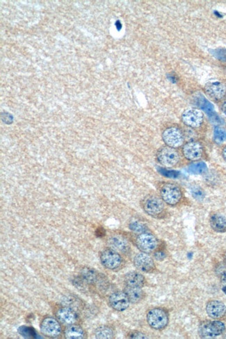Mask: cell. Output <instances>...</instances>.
Masks as SVG:
<instances>
[{
    "mask_svg": "<svg viewBox=\"0 0 226 339\" xmlns=\"http://www.w3.org/2000/svg\"><path fill=\"white\" fill-rule=\"evenodd\" d=\"M146 318L150 327L156 330L164 329L168 325V314L164 309L155 308L150 310Z\"/></svg>",
    "mask_w": 226,
    "mask_h": 339,
    "instance_id": "cell-1",
    "label": "cell"
},
{
    "mask_svg": "<svg viewBox=\"0 0 226 339\" xmlns=\"http://www.w3.org/2000/svg\"><path fill=\"white\" fill-rule=\"evenodd\" d=\"M142 206L146 213L154 218H161L165 213V206L162 199L155 196L144 198Z\"/></svg>",
    "mask_w": 226,
    "mask_h": 339,
    "instance_id": "cell-2",
    "label": "cell"
},
{
    "mask_svg": "<svg viewBox=\"0 0 226 339\" xmlns=\"http://www.w3.org/2000/svg\"><path fill=\"white\" fill-rule=\"evenodd\" d=\"M225 329V325L221 321H206L199 326V334L203 338H213L223 334Z\"/></svg>",
    "mask_w": 226,
    "mask_h": 339,
    "instance_id": "cell-3",
    "label": "cell"
},
{
    "mask_svg": "<svg viewBox=\"0 0 226 339\" xmlns=\"http://www.w3.org/2000/svg\"><path fill=\"white\" fill-rule=\"evenodd\" d=\"M161 198L168 205L178 204L182 199V191L180 187L174 183H165L161 188Z\"/></svg>",
    "mask_w": 226,
    "mask_h": 339,
    "instance_id": "cell-4",
    "label": "cell"
},
{
    "mask_svg": "<svg viewBox=\"0 0 226 339\" xmlns=\"http://www.w3.org/2000/svg\"><path fill=\"white\" fill-rule=\"evenodd\" d=\"M157 159L159 164L165 167H174L180 161L179 152L176 148L169 146L161 147L157 152Z\"/></svg>",
    "mask_w": 226,
    "mask_h": 339,
    "instance_id": "cell-5",
    "label": "cell"
},
{
    "mask_svg": "<svg viewBox=\"0 0 226 339\" xmlns=\"http://www.w3.org/2000/svg\"><path fill=\"white\" fill-rule=\"evenodd\" d=\"M204 120V114L200 109H187L182 115V121L184 124L193 129L201 128Z\"/></svg>",
    "mask_w": 226,
    "mask_h": 339,
    "instance_id": "cell-6",
    "label": "cell"
},
{
    "mask_svg": "<svg viewBox=\"0 0 226 339\" xmlns=\"http://www.w3.org/2000/svg\"><path fill=\"white\" fill-rule=\"evenodd\" d=\"M204 90L207 96L215 102L226 99V85L221 81H210L205 85Z\"/></svg>",
    "mask_w": 226,
    "mask_h": 339,
    "instance_id": "cell-7",
    "label": "cell"
},
{
    "mask_svg": "<svg viewBox=\"0 0 226 339\" xmlns=\"http://www.w3.org/2000/svg\"><path fill=\"white\" fill-rule=\"evenodd\" d=\"M162 139L167 146L177 148L184 143V136L182 131L176 127H171L164 131Z\"/></svg>",
    "mask_w": 226,
    "mask_h": 339,
    "instance_id": "cell-8",
    "label": "cell"
},
{
    "mask_svg": "<svg viewBox=\"0 0 226 339\" xmlns=\"http://www.w3.org/2000/svg\"><path fill=\"white\" fill-rule=\"evenodd\" d=\"M184 156L191 162H197L203 158L205 149L203 144L197 141H191L186 143L182 148Z\"/></svg>",
    "mask_w": 226,
    "mask_h": 339,
    "instance_id": "cell-9",
    "label": "cell"
},
{
    "mask_svg": "<svg viewBox=\"0 0 226 339\" xmlns=\"http://www.w3.org/2000/svg\"><path fill=\"white\" fill-rule=\"evenodd\" d=\"M136 245L142 253H153L158 246V240L154 235L150 233H142L136 239Z\"/></svg>",
    "mask_w": 226,
    "mask_h": 339,
    "instance_id": "cell-10",
    "label": "cell"
},
{
    "mask_svg": "<svg viewBox=\"0 0 226 339\" xmlns=\"http://www.w3.org/2000/svg\"><path fill=\"white\" fill-rule=\"evenodd\" d=\"M100 261L105 268L109 270H117L122 264L123 259L117 251L113 249H107L102 252Z\"/></svg>",
    "mask_w": 226,
    "mask_h": 339,
    "instance_id": "cell-11",
    "label": "cell"
},
{
    "mask_svg": "<svg viewBox=\"0 0 226 339\" xmlns=\"http://www.w3.org/2000/svg\"><path fill=\"white\" fill-rule=\"evenodd\" d=\"M43 334L49 337H56L62 333V327L58 320L54 318H45L41 323Z\"/></svg>",
    "mask_w": 226,
    "mask_h": 339,
    "instance_id": "cell-12",
    "label": "cell"
},
{
    "mask_svg": "<svg viewBox=\"0 0 226 339\" xmlns=\"http://www.w3.org/2000/svg\"><path fill=\"white\" fill-rule=\"evenodd\" d=\"M110 306L118 312H123L129 307L130 301L125 292L117 291L112 293L109 298Z\"/></svg>",
    "mask_w": 226,
    "mask_h": 339,
    "instance_id": "cell-13",
    "label": "cell"
},
{
    "mask_svg": "<svg viewBox=\"0 0 226 339\" xmlns=\"http://www.w3.org/2000/svg\"><path fill=\"white\" fill-rule=\"evenodd\" d=\"M134 264L140 271L145 272H151L155 268L153 259L144 253H138L134 257Z\"/></svg>",
    "mask_w": 226,
    "mask_h": 339,
    "instance_id": "cell-14",
    "label": "cell"
},
{
    "mask_svg": "<svg viewBox=\"0 0 226 339\" xmlns=\"http://www.w3.org/2000/svg\"><path fill=\"white\" fill-rule=\"evenodd\" d=\"M206 312L211 318L220 319L226 314V306L221 301H210L207 304Z\"/></svg>",
    "mask_w": 226,
    "mask_h": 339,
    "instance_id": "cell-15",
    "label": "cell"
},
{
    "mask_svg": "<svg viewBox=\"0 0 226 339\" xmlns=\"http://www.w3.org/2000/svg\"><path fill=\"white\" fill-rule=\"evenodd\" d=\"M56 317L64 325H73L77 321V315L70 308H61L56 312Z\"/></svg>",
    "mask_w": 226,
    "mask_h": 339,
    "instance_id": "cell-16",
    "label": "cell"
},
{
    "mask_svg": "<svg viewBox=\"0 0 226 339\" xmlns=\"http://www.w3.org/2000/svg\"><path fill=\"white\" fill-rule=\"evenodd\" d=\"M125 282L128 287L142 288L145 285L146 279L138 272H130L125 274Z\"/></svg>",
    "mask_w": 226,
    "mask_h": 339,
    "instance_id": "cell-17",
    "label": "cell"
},
{
    "mask_svg": "<svg viewBox=\"0 0 226 339\" xmlns=\"http://www.w3.org/2000/svg\"><path fill=\"white\" fill-rule=\"evenodd\" d=\"M109 245L111 249L121 253H127L130 250L128 240L119 236H112L109 238Z\"/></svg>",
    "mask_w": 226,
    "mask_h": 339,
    "instance_id": "cell-18",
    "label": "cell"
},
{
    "mask_svg": "<svg viewBox=\"0 0 226 339\" xmlns=\"http://www.w3.org/2000/svg\"><path fill=\"white\" fill-rule=\"evenodd\" d=\"M210 226L216 232H226V218L218 213L212 214L210 219Z\"/></svg>",
    "mask_w": 226,
    "mask_h": 339,
    "instance_id": "cell-19",
    "label": "cell"
},
{
    "mask_svg": "<svg viewBox=\"0 0 226 339\" xmlns=\"http://www.w3.org/2000/svg\"><path fill=\"white\" fill-rule=\"evenodd\" d=\"M124 292L128 295L129 300L131 303L139 302L143 300L144 297V293L142 288L128 287H125Z\"/></svg>",
    "mask_w": 226,
    "mask_h": 339,
    "instance_id": "cell-20",
    "label": "cell"
},
{
    "mask_svg": "<svg viewBox=\"0 0 226 339\" xmlns=\"http://www.w3.org/2000/svg\"><path fill=\"white\" fill-rule=\"evenodd\" d=\"M64 335L68 339H81L84 338V331L77 325H70L66 328Z\"/></svg>",
    "mask_w": 226,
    "mask_h": 339,
    "instance_id": "cell-21",
    "label": "cell"
},
{
    "mask_svg": "<svg viewBox=\"0 0 226 339\" xmlns=\"http://www.w3.org/2000/svg\"><path fill=\"white\" fill-rule=\"evenodd\" d=\"M95 336L97 338L110 339L113 338L115 334L111 328L107 326H100L95 331Z\"/></svg>",
    "mask_w": 226,
    "mask_h": 339,
    "instance_id": "cell-22",
    "label": "cell"
},
{
    "mask_svg": "<svg viewBox=\"0 0 226 339\" xmlns=\"http://www.w3.org/2000/svg\"><path fill=\"white\" fill-rule=\"evenodd\" d=\"M214 141L216 143H223L226 141V131L221 127H216L214 130Z\"/></svg>",
    "mask_w": 226,
    "mask_h": 339,
    "instance_id": "cell-23",
    "label": "cell"
},
{
    "mask_svg": "<svg viewBox=\"0 0 226 339\" xmlns=\"http://www.w3.org/2000/svg\"><path fill=\"white\" fill-rule=\"evenodd\" d=\"M188 170L191 173L195 174V175H200V174H203V172L206 171L207 166L205 163L196 162L190 165Z\"/></svg>",
    "mask_w": 226,
    "mask_h": 339,
    "instance_id": "cell-24",
    "label": "cell"
},
{
    "mask_svg": "<svg viewBox=\"0 0 226 339\" xmlns=\"http://www.w3.org/2000/svg\"><path fill=\"white\" fill-rule=\"evenodd\" d=\"M197 105H199V107L201 108V109L204 110L207 113H212V111H213V107H212V105H211L208 100L205 99V98H197Z\"/></svg>",
    "mask_w": 226,
    "mask_h": 339,
    "instance_id": "cell-25",
    "label": "cell"
},
{
    "mask_svg": "<svg viewBox=\"0 0 226 339\" xmlns=\"http://www.w3.org/2000/svg\"><path fill=\"white\" fill-rule=\"evenodd\" d=\"M19 332L23 336L24 338H33V337L37 336L35 331L30 327H22L19 329Z\"/></svg>",
    "mask_w": 226,
    "mask_h": 339,
    "instance_id": "cell-26",
    "label": "cell"
},
{
    "mask_svg": "<svg viewBox=\"0 0 226 339\" xmlns=\"http://www.w3.org/2000/svg\"><path fill=\"white\" fill-rule=\"evenodd\" d=\"M159 172L161 175L165 177L170 178H176L179 176V172L175 171V170H166L164 168H159Z\"/></svg>",
    "mask_w": 226,
    "mask_h": 339,
    "instance_id": "cell-27",
    "label": "cell"
},
{
    "mask_svg": "<svg viewBox=\"0 0 226 339\" xmlns=\"http://www.w3.org/2000/svg\"><path fill=\"white\" fill-rule=\"evenodd\" d=\"M130 228L133 232H142L145 230L146 227L143 224H142V223L134 221V222H132L130 225Z\"/></svg>",
    "mask_w": 226,
    "mask_h": 339,
    "instance_id": "cell-28",
    "label": "cell"
},
{
    "mask_svg": "<svg viewBox=\"0 0 226 339\" xmlns=\"http://www.w3.org/2000/svg\"><path fill=\"white\" fill-rule=\"evenodd\" d=\"M1 117L2 120H3V122H5L6 124H11V123H12L13 122V116L10 113H2Z\"/></svg>",
    "mask_w": 226,
    "mask_h": 339,
    "instance_id": "cell-29",
    "label": "cell"
},
{
    "mask_svg": "<svg viewBox=\"0 0 226 339\" xmlns=\"http://www.w3.org/2000/svg\"><path fill=\"white\" fill-rule=\"evenodd\" d=\"M193 196L195 198H203V193L199 189H195L192 191Z\"/></svg>",
    "mask_w": 226,
    "mask_h": 339,
    "instance_id": "cell-30",
    "label": "cell"
},
{
    "mask_svg": "<svg viewBox=\"0 0 226 339\" xmlns=\"http://www.w3.org/2000/svg\"><path fill=\"white\" fill-rule=\"evenodd\" d=\"M130 338H146V337L144 336L143 334H142V333L140 332H133L131 333V334L130 335Z\"/></svg>",
    "mask_w": 226,
    "mask_h": 339,
    "instance_id": "cell-31",
    "label": "cell"
},
{
    "mask_svg": "<svg viewBox=\"0 0 226 339\" xmlns=\"http://www.w3.org/2000/svg\"><path fill=\"white\" fill-rule=\"evenodd\" d=\"M155 257L157 260H160V259L164 258L165 255L163 253H156L155 255Z\"/></svg>",
    "mask_w": 226,
    "mask_h": 339,
    "instance_id": "cell-32",
    "label": "cell"
},
{
    "mask_svg": "<svg viewBox=\"0 0 226 339\" xmlns=\"http://www.w3.org/2000/svg\"><path fill=\"white\" fill-rule=\"evenodd\" d=\"M221 281L222 285L226 287V271L224 272L221 276Z\"/></svg>",
    "mask_w": 226,
    "mask_h": 339,
    "instance_id": "cell-33",
    "label": "cell"
},
{
    "mask_svg": "<svg viewBox=\"0 0 226 339\" xmlns=\"http://www.w3.org/2000/svg\"><path fill=\"white\" fill-rule=\"evenodd\" d=\"M222 112L224 113V115L226 116V100L222 103L221 107Z\"/></svg>",
    "mask_w": 226,
    "mask_h": 339,
    "instance_id": "cell-34",
    "label": "cell"
},
{
    "mask_svg": "<svg viewBox=\"0 0 226 339\" xmlns=\"http://www.w3.org/2000/svg\"><path fill=\"white\" fill-rule=\"evenodd\" d=\"M221 154L224 160H225L226 162V145L225 146H224L223 149H222Z\"/></svg>",
    "mask_w": 226,
    "mask_h": 339,
    "instance_id": "cell-35",
    "label": "cell"
},
{
    "mask_svg": "<svg viewBox=\"0 0 226 339\" xmlns=\"http://www.w3.org/2000/svg\"><path fill=\"white\" fill-rule=\"evenodd\" d=\"M222 291H223V293L226 294V287H225V286H223V287H222Z\"/></svg>",
    "mask_w": 226,
    "mask_h": 339,
    "instance_id": "cell-36",
    "label": "cell"
},
{
    "mask_svg": "<svg viewBox=\"0 0 226 339\" xmlns=\"http://www.w3.org/2000/svg\"><path fill=\"white\" fill-rule=\"evenodd\" d=\"M225 264H226V256H225Z\"/></svg>",
    "mask_w": 226,
    "mask_h": 339,
    "instance_id": "cell-37",
    "label": "cell"
}]
</instances>
